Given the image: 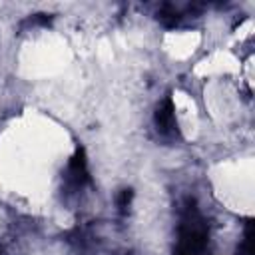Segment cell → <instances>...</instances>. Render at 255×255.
<instances>
[{"mask_svg":"<svg viewBox=\"0 0 255 255\" xmlns=\"http://www.w3.org/2000/svg\"><path fill=\"white\" fill-rule=\"evenodd\" d=\"M207 237L209 231L203 215L199 213L193 201H187L181 211L173 255H203L207 247Z\"/></svg>","mask_w":255,"mask_h":255,"instance_id":"1","label":"cell"},{"mask_svg":"<svg viewBox=\"0 0 255 255\" xmlns=\"http://www.w3.org/2000/svg\"><path fill=\"white\" fill-rule=\"evenodd\" d=\"M50 22H52V16L50 14H32L26 20L28 26H50Z\"/></svg>","mask_w":255,"mask_h":255,"instance_id":"7","label":"cell"},{"mask_svg":"<svg viewBox=\"0 0 255 255\" xmlns=\"http://www.w3.org/2000/svg\"><path fill=\"white\" fill-rule=\"evenodd\" d=\"M131 199H133V191H131V189H122V191L118 193V197H116L118 209H120L122 213H126V211L129 209V205H131Z\"/></svg>","mask_w":255,"mask_h":255,"instance_id":"6","label":"cell"},{"mask_svg":"<svg viewBox=\"0 0 255 255\" xmlns=\"http://www.w3.org/2000/svg\"><path fill=\"white\" fill-rule=\"evenodd\" d=\"M0 255H4V251H2V249H0Z\"/></svg>","mask_w":255,"mask_h":255,"instance_id":"8","label":"cell"},{"mask_svg":"<svg viewBox=\"0 0 255 255\" xmlns=\"http://www.w3.org/2000/svg\"><path fill=\"white\" fill-rule=\"evenodd\" d=\"M239 255H253V225L249 223L243 235V241L239 245Z\"/></svg>","mask_w":255,"mask_h":255,"instance_id":"5","label":"cell"},{"mask_svg":"<svg viewBox=\"0 0 255 255\" xmlns=\"http://www.w3.org/2000/svg\"><path fill=\"white\" fill-rule=\"evenodd\" d=\"M90 181V171H88V159L84 149H76V153L70 157L64 175H62V193L66 195V199L78 197L84 187Z\"/></svg>","mask_w":255,"mask_h":255,"instance_id":"2","label":"cell"},{"mask_svg":"<svg viewBox=\"0 0 255 255\" xmlns=\"http://www.w3.org/2000/svg\"><path fill=\"white\" fill-rule=\"evenodd\" d=\"M157 20H159L163 26L171 28V26H175V24L181 20V12H179L175 6H171V4H163V6L159 8V12H157Z\"/></svg>","mask_w":255,"mask_h":255,"instance_id":"4","label":"cell"},{"mask_svg":"<svg viewBox=\"0 0 255 255\" xmlns=\"http://www.w3.org/2000/svg\"><path fill=\"white\" fill-rule=\"evenodd\" d=\"M153 124L157 128V131L161 135H175L177 133V120H175V108H173V100L169 96H165L153 114Z\"/></svg>","mask_w":255,"mask_h":255,"instance_id":"3","label":"cell"}]
</instances>
